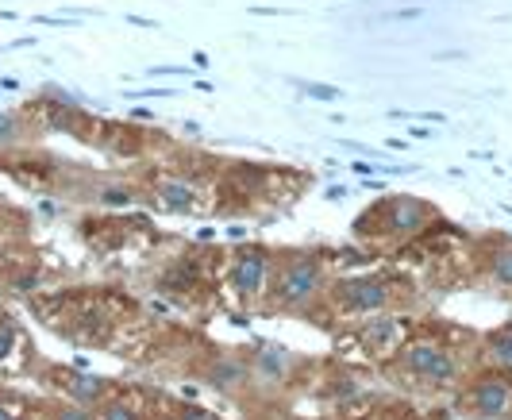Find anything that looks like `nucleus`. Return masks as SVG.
I'll return each instance as SVG.
<instances>
[{
    "mask_svg": "<svg viewBox=\"0 0 512 420\" xmlns=\"http://www.w3.org/2000/svg\"><path fill=\"white\" fill-rule=\"evenodd\" d=\"M470 405L482 420H505L512 413V390L509 382L501 378H489V382H478L474 394H470Z\"/></svg>",
    "mask_w": 512,
    "mask_h": 420,
    "instance_id": "nucleus-3",
    "label": "nucleus"
},
{
    "mask_svg": "<svg viewBox=\"0 0 512 420\" xmlns=\"http://www.w3.org/2000/svg\"><path fill=\"white\" fill-rule=\"evenodd\" d=\"M181 420H208V413H201V409H185V417Z\"/></svg>",
    "mask_w": 512,
    "mask_h": 420,
    "instance_id": "nucleus-20",
    "label": "nucleus"
},
{
    "mask_svg": "<svg viewBox=\"0 0 512 420\" xmlns=\"http://www.w3.org/2000/svg\"><path fill=\"white\" fill-rule=\"evenodd\" d=\"M131 193L124 185H116V189H104V205H128Z\"/></svg>",
    "mask_w": 512,
    "mask_h": 420,
    "instance_id": "nucleus-15",
    "label": "nucleus"
},
{
    "mask_svg": "<svg viewBox=\"0 0 512 420\" xmlns=\"http://www.w3.org/2000/svg\"><path fill=\"white\" fill-rule=\"evenodd\" d=\"M324 286V274L316 259H293L278 278V301L282 305H308Z\"/></svg>",
    "mask_w": 512,
    "mask_h": 420,
    "instance_id": "nucleus-1",
    "label": "nucleus"
},
{
    "mask_svg": "<svg viewBox=\"0 0 512 420\" xmlns=\"http://www.w3.org/2000/svg\"><path fill=\"white\" fill-rule=\"evenodd\" d=\"M282 367H285L282 355H274V351H262V370H270V374L278 378V374H282Z\"/></svg>",
    "mask_w": 512,
    "mask_h": 420,
    "instance_id": "nucleus-16",
    "label": "nucleus"
},
{
    "mask_svg": "<svg viewBox=\"0 0 512 420\" xmlns=\"http://www.w3.org/2000/svg\"><path fill=\"white\" fill-rule=\"evenodd\" d=\"M405 367L428 382H451L455 378V359L439 343H412L405 351Z\"/></svg>",
    "mask_w": 512,
    "mask_h": 420,
    "instance_id": "nucleus-2",
    "label": "nucleus"
},
{
    "mask_svg": "<svg viewBox=\"0 0 512 420\" xmlns=\"http://www.w3.org/2000/svg\"><path fill=\"white\" fill-rule=\"evenodd\" d=\"M362 340L370 343V347H393V343L401 340V324L393 320V316H374V320H366V328H362Z\"/></svg>",
    "mask_w": 512,
    "mask_h": 420,
    "instance_id": "nucleus-8",
    "label": "nucleus"
},
{
    "mask_svg": "<svg viewBox=\"0 0 512 420\" xmlns=\"http://www.w3.org/2000/svg\"><path fill=\"white\" fill-rule=\"evenodd\" d=\"M12 343H16V332H12L8 324H0V359H8V355H12Z\"/></svg>",
    "mask_w": 512,
    "mask_h": 420,
    "instance_id": "nucleus-17",
    "label": "nucleus"
},
{
    "mask_svg": "<svg viewBox=\"0 0 512 420\" xmlns=\"http://www.w3.org/2000/svg\"><path fill=\"white\" fill-rule=\"evenodd\" d=\"M385 220L393 232H420L424 220H428V205L424 201H412V197H393L385 205Z\"/></svg>",
    "mask_w": 512,
    "mask_h": 420,
    "instance_id": "nucleus-6",
    "label": "nucleus"
},
{
    "mask_svg": "<svg viewBox=\"0 0 512 420\" xmlns=\"http://www.w3.org/2000/svg\"><path fill=\"white\" fill-rule=\"evenodd\" d=\"M104 378H93V374H77V378H70V394L81 401V405H89V401H97V397H104Z\"/></svg>",
    "mask_w": 512,
    "mask_h": 420,
    "instance_id": "nucleus-9",
    "label": "nucleus"
},
{
    "mask_svg": "<svg viewBox=\"0 0 512 420\" xmlns=\"http://www.w3.org/2000/svg\"><path fill=\"white\" fill-rule=\"evenodd\" d=\"M158 201L174 212H189L197 209V189L189 182H181V178H170V182L158 185Z\"/></svg>",
    "mask_w": 512,
    "mask_h": 420,
    "instance_id": "nucleus-7",
    "label": "nucleus"
},
{
    "mask_svg": "<svg viewBox=\"0 0 512 420\" xmlns=\"http://www.w3.org/2000/svg\"><path fill=\"white\" fill-rule=\"evenodd\" d=\"M231 282H235V289H239L243 297H255L258 289L266 286V251L247 247V251L235 259V274H231Z\"/></svg>",
    "mask_w": 512,
    "mask_h": 420,
    "instance_id": "nucleus-5",
    "label": "nucleus"
},
{
    "mask_svg": "<svg viewBox=\"0 0 512 420\" xmlns=\"http://www.w3.org/2000/svg\"><path fill=\"white\" fill-rule=\"evenodd\" d=\"M412 135H416V139H432L436 132H432V128H412Z\"/></svg>",
    "mask_w": 512,
    "mask_h": 420,
    "instance_id": "nucleus-21",
    "label": "nucleus"
},
{
    "mask_svg": "<svg viewBox=\"0 0 512 420\" xmlns=\"http://www.w3.org/2000/svg\"><path fill=\"white\" fill-rule=\"evenodd\" d=\"M489 270H493V278H497L501 286H512V243H505V247H497V251H493Z\"/></svg>",
    "mask_w": 512,
    "mask_h": 420,
    "instance_id": "nucleus-10",
    "label": "nucleus"
},
{
    "mask_svg": "<svg viewBox=\"0 0 512 420\" xmlns=\"http://www.w3.org/2000/svg\"><path fill=\"white\" fill-rule=\"evenodd\" d=\"M305 93L320 97V101H339V89H332V85H305Z\"/></svg>",
    "mask_w": 512,
    "mask_h": 420,
    "instance_id": "nucleus-18",
    "label": "nucleus"
},
{
    "mask_svg": "<svg viewBox=\"0 0 512 420\" xmlns=\"http://www.w3.org/2000/svg\"><path fill=\"white\" fill-rule=\"evenodd\" d=\"M339 293H343V305L355 313H378L389 305V286L378 278H351L339 286Z\"/></svg>",
    "mask_w": 512,
    "mask_h": 420,
    "instance_id": "nucleus-4",
    "label": "nucleus"
},
{
    "mask_svg": "<svg viewBox=\"0 0 512 420\" xmlns=\"http://www.w3.org/2000/svg\"><path fill=\"white\" fill-rule=\"evenodd\" d=\"M0 420H16V417H12V409H8L4 401H0Z\"/></svg>",
    "mask_w": 512,
    "mask_h": 420,
    "instance_id": "nucleus-22",
    "label": "nucleus"
},
{
    "mask_svg": "<svg viewBox=\"0 0 512 420\" xmlns=\"http://www.w3.org/2000/svg\"><path fill=\"white\" fill-rule=\"evenodd\" d=\"M104 420H139V417H135V409H131V405H124V401H112V405L104 409Z\"/></svg>",
    "mask_w": 512,
    "mask_h": 420,
    "instance_id": "nucleus-13",
    "label": "nucleus"
},
{
    "mask_svg": "<svg viewBox=\"0 0 512 420\" xmlns=\"http://www.w3.org/2000/svg\"><path fill=\"white\" fill-rule=\"evenodd\" d=\"M54 420H93V413H89L85 405H66V409H58Z\"/></svg>",
    "mask_w": 512,
    "mask_h": 420,
    "instance_id": "nucleus-14",
    "label": "nucleus"
},
{
    "mask_svg": "<svg viewBox=\"0 0 512 420\" xmlns=\"http://www.w3.org/2000/svg\"><path fill=\"white\" fill-rule=\"evenodd\" d=\"M489 355H493L501 367H512V336L509 332H501V336L489 340Z\"/></svg>",
    "mask_w": 512,
    "mask_h": 420,
    "instance_id": "nucleus-12",
    "label": "nucleus"
},
{
    "mask_svg": "<svg viewBox=\"0 0 512 420\" xmlns=\"http://www.w3.org/2000/svg\"><path fill=\"white\" fill-rule=\"evenodd\" d=\"M243 374H247V370L239 367V363H220V367H212V386L231 390V386H239V382H243Z\"/></svg>",
    "mask_w": 512,
    "mask_h": 420,
    "instance_id": "nucleus-11",
    "label": "nucleus"
},
{
    "mask_svg": "<svg viewBox=\"0 0 512 420\" xmlns=\"http://www.w3.org/2000/svg\"><path fill=\"white\" fill-rule=\"evenodd\" d=\"M8 139H16V116L0 112V143H8Z\"/></svg>",
    "mask_w": 512,
    "mask_h": 420,
    "instance_id": "nucleus-19",
    "label": "nucleus"
}]
</instances>
